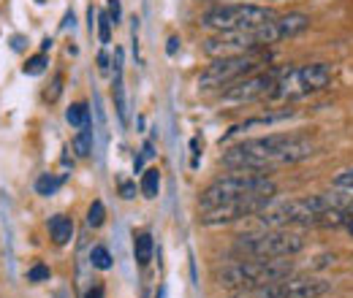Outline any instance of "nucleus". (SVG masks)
Segmentation results:
<instances>
[{
  "label": "nucleus",
  "mask_w": 353,
  "mask_h": 298,
  "mask_svg": "<svg viewBox=\"0 0 353 298\" xmlns=\"http://www.w3.org/2000/svg\"><path fill=\"white\" fill-rule=\"evenodd\" d=\"M114 106L123 128L128 125V100H125V85H123V52H114Z\"/></svg>",
  "instance_id": "obj_13"
},
{
  "label": "nucleus",
  "mask_w": 353,
  "mask_h": 298,
  "mask_svg": "<svg viewBox=\"0 0 353 298\" xmlns=\"http://www.w3.org/2000/svg\"><path fill=\"white\" fill-rule=\"evenodd\" d=\"M277 195V184L272 179H266L264 173H225L221 179H215L212 184L204 187V193L199 195V209H215L231 201H242V198H269L274 201Z\"/></svg>",
  "instance_id": "obj_3"
},
{
  "label": "nucleus",
  "mask_w": 353,
  "mask_h": 298,
  "mask_svg": "<svg viewBox=\"0 0 353 298\" xmlns=\"http://www.w3.org/2000/svg\"><path fill=\"white\" fill-rule=\"evenodd\" d=\"M49 233H52V239H54V244H68L71 239H74V222L65 217V214H54L52 220H49Z\"/></svg>",
  "instance_id": "obj_14"
},
{
  "label": "nucleus",
  "mask_w": 353,
  "mask_h": 298,
  "mask_svg": "<svg viewBox=\"0 0 353 298\" xmlns=\"http://www.w3.org/2000/svg\"><path fill=\"white\" fill-rule=\"evenodd\" d=\"M152 253H155L152 236H150V233H139V236L133 239V257H136V263H139V266H147V263L152 260Z\"/></svg>",
  "instance_id": "obj_15"
},
{
  "label": "nucleus",
  "mask_w": 353,
  "mask_h": 298,
  "mask_svg": "<svg viewBox=\"0 0 353 298\" xmlns=\"http://www.w3.org/2000/svg\"><path fill=\"white\" fill-rule=\"evenodd\" d=\"M299 82L305 95L312 92H323L332 85V68L326 63H310V65H299Z\"/></svg>",
  "instance_id": "obj_11"
},
{
  "label": "nucleus",
  "mask_w": 353,
  "mask_h": 298,
  "mask_svg": "<svg viewBox=\"0 0 353 298\" xmlns=\"http://www.w3.org/2000/svg\"><path fill=\"white\" fill-rule=\"evenodd\" d=\"M103 220H106V206H103L101 201H92L88 209V225L90 228H101Z\"/></svg>",
  "instance_id": "obj_22"
},
{
  "label": "nucleus",
  "mask_w": 353,
  "mask_h": 298,
  "mask_svg": "<svg viewBox=\"0 0 353 298\" xmlns=\"http://www.w3.org/2000/svg\"><path fill=\"white\" fill-rule=\"evenodd\" d=\"M36 3H46V0H36Z\"/></svg>",
  "instance_id": "obj_38"
},
{
  "label": "nucleus",
  "mask_w": 353,
  "mask_h": 298,
  "mask_svg": "<svg viewBox=\"0 0 353 298\" xmlns=\"http://www.w3.org/2000/svg\"><path fill=\"white\" fill-rule=\"evenodd\" d=\"M334 187H340V190H353V166L345 171H340L337 176H334V182H332Z\"/></svg>",
  "instance_id": "obj_24"
},
{
  "label": "nucleus",
  "mask_w": 353,
  "mask_h": 298,
  "mask_svg": "<svg viewBox=\"0 0 353 298\" xmlns=\"http://www.w3.org/2000/svg\"><path fill=\"white\" fill-rule=\"evenodd\" d=\"M296 111L294 109H280V111H266L261 117H250V120H245V123H239V125H234V128L228 130L225 136L221 138L223 141H228L231 136H236V133H242V130H250V128H269V125H277V123H285V120H291Z\"/></svg>",
  "instance_id": "obj_12"
},
{
  "label": "nucleus",
  "mask_w": 353,
  "mask_h": 298,
  "mask_svg": "<svg viewBox=\"0 0 353 298\" xmlns=\"http://www.w3.org/2000/svg\"><path fill=\"white\" fill-rule=\"evenodd\" d=\"M77 25V17H74V11H68L65 14V22H63V28H74Z\"/></svg>",
  "instance_id": "obj_32"
},
{
  "label": "nucleus",
  "mask_w": 353,
  "mask_h": 298,
  "mask_svg": "<svg viewBox=\"0 0 353 298\" xmlns=\"http://www.w3.org/2000/svg\"><path fill=\"white\" fill-rule=\"evenodd\" d=\"M60 92H63V76L57 74V76L52 79V85H49V89H46V100H49V103H54V100L60 98Z\"/></svg>",
  "instance_id": "obj_25"
},
{
  "label": "nucleus",
  "mask_w": 353,
  "mask_h": 298,
  "mask_svg": "<svg viewBox=\"0 0 353 298\" xmlns=\"http://www.w3.org/2000/svg\"><path fill=\"white\" fill-rule=\"evenodd\" d=\"M307 239L291 228H264L256 233L236 236L234 250L245 257H291L302 253Z\"/></svg>",
  "instance_id": "obj_4"
},
{
  "label": "nucleus",
  "mask_w": 353,
  "mask_h": 298,
  "mask_svg": "<svg viewBox=\"0 0 353 298\" xmlns=\"http://www.w3.org/2000/svg\"><path fill=\"white\" fill-rule=\"evenodd\" d=\"M63 182H65V176L44 173V176H39V182H36V193H39V195H54V193L60 190Z\"/></svg>",
  "instance_id": "obj_19"
},
{
  "label": "nucleus",
  "mask_w": 353,
  "mask_h": 298,
  "mask_svg": "<svg viewBox=\"0 0 353 298\" xmlns=\"http://www.w3.org/2000/svg\"><path fill=\"white\" fill-rule=\"evenodd\" d=\"M158 298H166V288H161V290H158Z\"/></svg>",
  "instance_id": "obj_37"
},
{
  "label": "nucleus",
  "mask_w": 353,
  "mask_h": 298,
  "mask_svg": "<svg viewBox=\"0 0 353 298\" xmlns=\"http://www.w3.org/2000/svg\"><path fill=\"white\" fill-rule=\"evenodd\" d=\"M85 298H103V288H101V285H95V288H90L88 293H85Z\"/></svg>",
  "instance_id": "obj_31"
},
{
  "label": "nucleus",
  "mask_w": 353,
  "mask_h": 298,
  "mask_svg": "<svg viewBox=\"0 0 353 298\" xmlns=\"http://www.w3.org/2000/svg\"><path fill=\"white\" fill-rule=\"evenodd\" d=\"M74 152H77V158H90V155H92V130L90 128H82L77 133V138H74Z\"/></svg>",
  "instance_id": "obj_20"
},
{
  "label": "nucleus",
  "mask_w": 353,
  "mask_h": 298,
  "mask_svg": "<svg viewBox=\"0 0 353 298\" xmlns=\"http://www.w3.org/2000/svg\"><path fill=\"white\" fill-rule=\"evenodd\" d=\"M90 266L92 268H101V271H109L112 266H114V257H112V253L106 250V247H92L90 250Z\"/></svg>",
  "instance_id": "obj_18"
},
{
  "label": "nucleus",
  "mask_w": 353,
  "mask_h": 298,
  "mask_svg": "<svg viewBox=\"0 0 353 298\" xmlns=\"http://www.w3.org/2000/svg\"><path fill=\"white\" fill-rule=\"evenodd\" d=\"M294 274V263L285 257H248L223 266L215 274L218 285L228 290H259Z\"/></svg>",
  "instance_id": "obj_2"
},
{
  "label": "nucleus",
  "mask_w": 353,
  "mask_h": 298,
  "mask_svg": "<svg viewBox=\"0 0 353 298\" xmlns=\"http://www.w3.org/2000/svg\"><path fill=\"white\" fill-rule=\"evenodd\" d=\"M65 120L71 128H90V109L85 103H74L68 111H65Z\"/></svg>",
  "instance_id": "obj_17"
},
{
  "label": "nucleus",
  "mask_w": 353,
  "mask_h": 298,
  "mask_svg": "<svg viewBox=\"0 0 353 298\" xmlns=\"http://www.w3.org/2000/svg\"><path fill=\"white\" fill-rule=\"evenodd\" d=\"M204 54L210 57H228V54H245V52H256L261 49L256 41L253 30H228V33H218L212 39L204 41Z\"/></svg>",
  "instance_id": "obj_9"
},
{
  "label": "nucleus",
  "mask_w": 353,
  "mask_h": 298,
  "mask_svg": "<svg viewBox=\"0 0 353 298\" xmlns=\"http://www.w3.org/2000/svg\"><path fill=\"white\" fill-rule=\"evenodd\" d=\"M315 155V141L302 133H269L259 138H248L231 149H225L221 163L228 171L239 173H261L274 166L302 163Z\"/></svg>",
  "instance_id": "obj_1"
},
{
  "label": "nucleus",
  "mask_w": 353,
  "mask_h": 298,
  "mask_svg": "<svg viewBox=\"0 0 353 298\" xmlns=\"http://www.w3.org/2000/svg\"><path fill=\"white\" fill-rule=\"evenodd\" d=\"M176 49H179V39H176V36H172V39H169V46H166V52H169V57H174V54H176Z\"/></svg>",
  "instance_id": "obj_30"
},
{
  "label": "nucleus",
  "mask_w": 353,
  "mask_h": 298,
  "mask_svg": "<svg viewBox=\"0 0 353 298\" xmlns=\"http://www.w3.org/2000/svg\"><path fill=\"white\" fill-rule=\"evenodd\" d=\"M332 290V282L318 277H285L274 285H266L253 290L256 298H323Z\"/></svg>",
  "instance_id": "obj_7"
},
{
  "label": "nucleus",
  "mask_w": 353,
  "mask_h": 298,
  "mask_svg": "<svg viewBox=\"0 0 353 298\" xmlns=\"http://www.w3.org/2000/svg\"><path fill=\"white\" fill-rule=\"evenodd\" d=\"M261 63H264V57L256 54V52L215 57V60L199 74V89H221V87L236 85L239 79H245V76H250L253 71H259Z\"/></svg>",
  "instance_id": "obj_6"
},
{
  "label": "nucleus",
  "mask_w": 353,
  "mask_h": 298,
  "mask_svg": "<svg viewBox=\"0 0 353 298\" xmlns=\"http://www.w3.org/2000/svg\"><path fill=\"white\" fill-rule=\"evenodd\" d=\"M95 28H98V39H101V43L112 41V19H109V11H98V22H95Z\"/></svg>",
  "instance_id": "obj_21"
},
{
  "label": "nucleus",
  "mask_w": 353,
  "mask_h": 298,
  "mask_svg": "<svg viewBox=\"0 0 353 298\" xmlns=\"http://www.w3.org/2000/svg\"><path fill=\"white\" fill-rule=\"evenodd\" d=\"M269 204H272L269 198H242V201H231V204H223V206L201 212V222H204V225L236 222V220H245V217H256V214L261 212V209H266Z\"/></svg>",
  "instance_id": "obj_10"
},
{
  "label": "nucleus",
  "mask_w": 353,
  "mask_h": 298,
  "mask_svg": "<svg viewBox=\"0 0 353 298\" xmlns=\"http://www.w3.org/2000/svg\"><path fill=\"white\" fill-rule=\"evenodd\" d=\"M28 279H30V282H46V279H49V266H44V263L33 266L30 274H28Z\"/></svg>",
  "instance_id": "obj_26"
},
{
  "label": "nucleus",
  "mask_w": 353,
  "mask_h": 298,
  "mask_svg": "<svg viewBox=\"0 0 353 298\" xmlns=\"http://www.w3.org/2000/svg\"><path fill=\"white\" fill-rule=\"evenodd\" d=\"M280 71L283 68H269L264 74H250V76L239 79L236 85L225 87L221 100H225V103H250V100H259V98H269Z\"/></svg>",
  "instance_id": "obj_8"
},
{
  "label": "nucleus",
  "mask_w": 353,
  "mask_h": 298,
  "mask_svg": "<svg viewBox=\"0 0 353 298\" xmlns=\"http://www.w3.org/2000/svg\"><path fill=\"white\" fill-rule=\"evenodd\" d=\"M158 190H161V171L147 169L141 173V195L144 198H158Z\"/></svg>",
  "instance_id": "obj_16"
},
{
  "label": "nucleus",
  "mask_w": 353,
  "mask_h": 298,
  "mask_svg": "<svg viewBox=\"0 0 353 298\" xmlns=\"http://www.w3.org/2000/svg\"><path fill=\"white\" fill-rule=\"evenodd\" d=\"M11 46H14L17 52H22V46H25V39H19V36H17V39H14V43H11Z\"/></svg>",
  "instance_id": "obj_35"
},
{
  "label": "nucleus",
  "mask_w": 353,
  "mask_h": 298,
  "mask_svg": "<svg viewBox=\"0 0 353 298\" xmlns=\"http://www.w3.org/2000/svg\"><path fill=\"white\" fill-rule=\"evenodd\" d=\"M109 19H112V25H120V19H123V8H120V0H109Z\"/></svg>",
  "instance_id": "obj_27"
},
{
  "label": "nucleus",
  "mask_w": 353,
  "mask_h": 298,
  "mask_svg": "<svg viewBox=\"0 0 353 298\" xmlns=\"http://www.w3.org/2000/svg\"><path fill=\"white\" fill-rule=\"evenodd\" d=\"M345 228H348V233H351V236H353V217H351V220H348V225H345Z\"/></svg>",
  "instance_id": "obj_36"
},
{
  "label": "nucleus",
  "mask_w": 353,
  "mask_h": 298,
  "mask_svg": "<svg viewBox=\"0 0 353 298\" xmlns=\"http://www.w3.org/2000/svg\"><path fill=\"white\" fill-rule=\"evenodd\" d=\"M277 14L274 8L266 6H256V3H223L210 11L201 14L199 25L207 30H218V33H228V30H256L266 22H272Z\"/></svg>",
  "instance_id": "obj_5"
},
{
  "label": "nucleus",
  "mask_w": 353,
  "mask_h": 298,
  "mask_svg": "<svg viewBox=\"0 0 353 298\" xmlns=\"http://www.w3.org/2000/svg\"><path fill=\"white\" fill-rule=\"evenodd\" d=\"M98 68H101V71H106V68H109V57H106L103 52L98 54Z\"/></svg>",
  "instance_id": "obj_33"
},
{
  "label": "nucleus",
  "mask_w": 353,
  "mask_h": 298,
  "mask_svg": "<svg viewBox=\"0 0 353 298\" xmlns=\"http://www.w3.org/2000/svg\"><path fill=\"white\" fill-rule=\"evenodd\" d=\"M231 298H256V296H253V290H236V296Z\"/></svg>",
  "instance_id": "obj_34"
},
{
  "label": "nucleus",
  "mask_w": 353,
  "mask_h": 298,
  "mask_svg": "<svg viewBox=\"0 0 353 298\" xmlns=\"http://www.w3.org/2000/svg\"><path fill=\"white\" fill-rule=\"evenodd\" d=\"M120 195H123L125 201L136 198V184H133V182H128V179H120Z\"/></svg>",
  "instance_id": "obj_28"
},
{
  "label": "nucleus",
  "mask_w": 353,
  "mask_h": 298,
  "mask_svg": "<svg viewBox=\"0 0 353 298\" xmlns=\"http://www.w3.org/2000/svg\"><path fill=\"white\" fill-rule=\"evenodd\" d=\"M199 147H201V141L193 138V141H190V149H193V160H190V166H193V169H199Z\"/></svg>",
  "instance_id": "obj_29"
},
{
  "label": "nucleus",
  "mask_w": 353,
  "mask_h": 298,
  "mask_svg": "<svg viewBox=\"0 0 353 298\" xmlns=\"http://www.w3.org/2000/svg\"><path fill=\"white\" fill-rule=\"evenodd\" d=\"M44 68H46V54H36V57H30L28 63H25V74L28 76H39V74H44Z\"/></svg>",
  "instance_id": "obj_23"
}]
</instances>
